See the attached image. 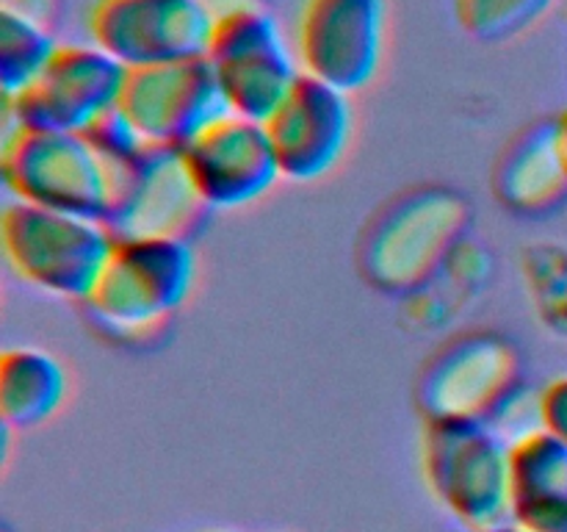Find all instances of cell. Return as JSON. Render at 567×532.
Returning <instances> with one entry per match:
<instances>
[{"mask_svg":"<svg viewBox=\"0 0 567 532\" xmlns=\"http://www.w3.org/2000/svg\"><path fill=\"white\" fill-rule=\"evenodd\" d=\"M197 277L194 242L116 238L109 264L86 297L89 319L114 336H138L183 308Z\"/></svg>","mask_w":567,"mask_h":532,"instance_id":"obj_5","label":"cell"},{"mask_svg":"<svg viewBox=\"0 0 567 532\" xmlns=\"http://www.w3.org/2000/svg\"><path fill=\"white\" fill-rule=\"evenodd\" d=\"M524 393L520 349L502 332L471 330L443 344L424 366L419 408L426 421H476L502 432Z\"/></svg>","mask_w":567,"mask_h":532,"instance_id":"obj_3","label":"cell"},{"mask_svg":"<svg viewBox=\"0 0 567 532\" xmlns=\"http://www.w3.org/2000/svg\"><path fill=\"white\" fill-rule=\"evenodd\" d=\"M114 197L105 225L116 238H183L194 242L214 211L205 205L181 150L144 147L127 161H111Z\"/></svg>","mask_w":567,"mask_h":532,"instance_id":"obj_8","label":"cell"},{"mask_svg":"<svg viewBox=\"0 0 567 532\" xmlns=\"http://www.w3.org/2000/svg\"><path fill=\"white\" fill-rule=\"evenodd\" d=\"M352 125L349 94L302 72L280 109L266 120L282 177L313 183L330 175L347 153Z\"/></svg>","mask_w":567,"mask_h":532,"instance_id":"obj_14","label":"cell"},{"mask_svg":"<svg viewBox=\"0 0 567 532\" xmlns=\"http://www.w3.org/2000/svg\"><path fill=\"white\" fill-rule=\"evenodd\" d=\"M524 275L537 316L554 336L567 338V247L537 242L524 255Z\"/></svg>","mask_w":567,"mask_h":532,"instance_id":"obj_19","label":"cell"},{"mask_svg":"<svg viewBox=\"0 0 567 532\" xmlns=\"http://www.w3.org/2000/svg\"><path fill=\"white\" fill-rule=\"evenodd\" d=\"M421 469L437 502L471 532L513 519V441L476 421H426Z\"/></svg>","mask_w":567,"mask_h":532,"instance_id":"obj_6","label":"cell"},{"mask_svg":"<svg viewBox=\"0 0 567 532\" xmlns=\"http://www.w3.org/2000/svg\"><path fill=\"white\" fill-rule=\"evenodd\" d=\"M70 391V377L55 355L37 347L0 355V419L14 430H33L53 419Z\"/></svg>","mask_w":567,"mask_h":532,"instance_id":"obj_17","label":"cell"},{"mask_svg":"<svg viewBox=\"0 0 567 532\" xmlns=\"http://www.w3.org/2000/svg\"><path fill=\"white\" fill-rule=\"evenodd\" d=\"M116 236L103 219L64 214L42 205L6 203L0 247L22 283L61 299L86 303L109 264Z\"/></svg>","mask_w":567,"mask_h":532,"instance_id":"obj_2","label":"cell"},{"mask_svg":"<svg viewBox=\"0 0 567 532\" xmlns=\"http://www.w3.org/2000/svg\"><path fill=\"white\" fill-rule=\"evenodd\" d=\"M554 131H557V147L559 155H563V164L567 170V109L554 120Z\"/></svg>","mask_w":567,"mask_h":532,"instance_id":"obj_22","label":"cell"},{"mask_svg":"<svg viewBox=\"0 0 567 532\" xmlns=\"http://www.w3.org/2000/svg\"><path fill=\"white\" fill-rule=\"evenodd\" d=\"M59 48L61 44L44 28V22L22 14L9 3L0 6V89H3V100L17 98L48 66Z\"/></svg>","mask_w":567,"mask_h":532,"instance_id":"obj_18","label":"cell"},{"mask_svg":"<svg viewBox=\"0 0 567 532\" xmlns=\"http://www.w3.org/2000/svg\"><path fill=\"white\" fill-rule=\"evenodd\" d=\"M554 0H454L460 28L476 42H507L548 14Z\"/></svg>","mask_w":567,"mask_h":532,"instance_id":"obj_20","label":"cell"},{"mask_svg":"<svg viewBox=\"0 0 567 532\" xmlns=\"http://www.w3.org/2000/svg\"><path fill=\"white\" fill-rule=\"evenodd\" d=\"M474 211L449 186H419L377 211L360 236V275L377 291L408 297L424 288L457 253Z\"/></svg>","mask_w":567,"mask_h":532,"instance_id":"obj_1","label":"cell"},{"mask_svg":"<svg viewBox=\"0 0 567 532\" xmlns=\"http://www.w3.org/2000/svg\"><path fill=\"white\" fill-rule=\"evenodd\" d=\"M498 203L520 216H546L567 203V170L554 120L535 122L507 142L493 170Z\"/></svg>","mask_w":567,"mask_h":532,"instance_id":"obj_15","label":"cell"},{"mask_svg":"<svg viewBox=\"0 0 567 532\" xmlns=\"http://www.w3.org/2000/svg\"><path fill=\"white\" fill-rule=\"evenodd\" d=\"M208 61L230 114L266 122L302 75L275 17L258 3L214 11Z\"/></svg>","mask_w":567,"mask_h":532,"instance_id":"obj_7","label":"cell"},{"mask_svg":"<svg viewBox=\"0 0 567 532\" xmlns=\"http://www.w3.org/2000/svg\"><path fill=\"white\" fill-rule=\"evenodd\" d=\"M480 532H535V530H529V526H524V524H520V521L507 519V521H502V524L487 526V530H480Z\"/></svg>","mask_w":567,"mask_h":532,"instance_id":"obj_23","label":"cell"},{"mask_svg":"<svg viewBox=\"0 0 567 532\" xmlns=\"http://www.w3.org/2000/svg\"><path fill=\"white\" fill-rule=\"evenodd\" d=\"M537 421L543 430L567 443V375L554 377L537 393Z\"/></svg>","mask_w":567,"mask_h":532,"instance_id":"obj_21","label":"cell"},{"mask_svg":"<svg viewBox=\"0 0 567 532\" xmlns=\"http://www.w3.org/2000/svg\"><path fill=\"white\" fill-rule=\"evenodd\" d=\"M120 111L147 147L183 150L210 122L227 114L208 55L131 66Z\"/></svg>","mask_w":567,"mask_h":532,"instance_id":"obj_9","label":"cell"},{"mask_svg":"<svg viewBox=\"0 0 567 532\" xmlns=\"http://www.w3.org/2000/svg\"><path fill=\"white\" fill-rule=\"evenodd\" d=\"M6 192L20 203L103 219L114 197L111 161L86 133L17 125L0 153Z\"/></svg>","mask_w":567,"mask_h":532,"instance_id":"obj_4","label":"cell"},{"mask_svg":"<svg viewBox=\"0 0 567 532\" xmlns=\"http://www.w3.org/2000/svg\"><path fill=\"white\" fill-rule=\"evenodd\" d=\"M214 532H230V530H214Z\"/></svg>","mask_w":567,"mask_h":532,"instance_id":"obj_24","label":"cell"},{"mask_svg":"<svg viewBox=\"0 0 567 532\" xmlns=\"http://www.w3.org/2000/svg\"><path fill=\"white\" fill-rule=\"evenodd\" d=\"M199 197L210 211L258 203L282 177L266 122L227 111L181 150Z\"/></svg>","mask_w":567,"mask_h":532,"instance_id":"obj_13","label":"cell"},{"mask_svg":"<svg viewBox=\"0 0 567 532\" xmlns=\"http://www.w3.org/2000/svg\"><path fill=\"white\" fill-rule=\"evenodd\" d=\"M127 66L97 44H61L17 98L6 100L17 125L86 133L120 105Z\"/></svg>","mask_w":567,"mask_h":532,"instance_id":"obj_11","label":"cell"},{"mask_svg":"<svg viewBox=\"0 0 567 532\" xmlns=\"http://www.w3.org/2000/svg\"><path fill=\"white\" fill-rule=\"evenodd\" d=\"M92 44L122 66L166 64L208 53V0H94L86 14Z\"/></svg>","mask_w":567,"mask_h":532,"instance_id":"obj_10","label":"cell"},{"mask_svg":"<svg viewBox=\"0 0 567 532\" xmlns=\"http://www.w3.org/2000/svg\"><path fill=\"white\" fill-rule=\"evenodd\" d=\"M385 42V0H305L297 61L305 75L352 94L377 75Z\"/></svg>","mask_w":567,"mask_h":532,"instance_id":"obj_12","label":"cell"},{"mask_svg":"<svg viewBox=\"0 0 567 532\" xmlns=\"http://www.w3.org/2000/svg\"><path fill=\"white\" fill-rule=\"evenodd\" d=\"M513 519L535 532H567V443L543 427L513 441Z\"/></svg>","mask_w":567,"mask_h":532,"instance_id":"obj_16","label":"cell"}]
</instances>
